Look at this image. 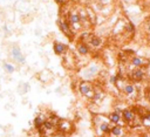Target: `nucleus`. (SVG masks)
Instances as JSON below:
<instances>
[{
  "label": "nucleus",
  "mask_w": 150,
  "mask_h": 137,
  "mask_svg": "<svg viewBox=\"0 0 150 137\" xmlns=\"http://www.w3.org/2000/svg\"><path fill=\"white\" fill-rule=\"evenodd\" d=\"M99 73H100V66H99V63L91 62V63H88L86 67L81 68V70L79 72V76L83 81H91V80L95 78Z\"/></svg>",
  "instance_id": "1"
},
{
  "label": "nucleus",
  "mask_w": 150,
  "mask_h": 137,
  "mask_svg": "<svg viewBox=\"0 0 150 137\" xmlns=\"http://www.w3.org/2000/svg\"><path fill=\"white\" fill-rule=\"evenodd\" d=\"M77 92H79L80 95H82V96L91 100L93 94H94V86H93V83L91 81L81 80L79 82V85H77Z\"/></svg>",
  "instance_id": "2"
},
{
  "label": "nucleus",
  "mask_w": 150,
  "mask_h": 137,
  "mask_svg": "<svg viewBox=\"0 0 150 137\" xmlns=\"http://www.w3.org/2000/svg\"><path fill=\"white\" fill-rule=\"evenodd\" d=\"M56 23H57V27L60 28V31H61L68 39H71V40L74 39V36H75L76 33L71 28V25L68 23L67 20H65L64 18H59L56 20Z\"/></svg>",
  "instance_id": "3"
},
{
  "label": "nucleus",
  "mask_w": 150,
  "mask_h": 137,
  "mask_svg": "<svg viewBox=\"0 0 150 137\" xmlns=\"http://www.w3.org/2000/svg\"><path fill=\"white\" fill-rule=\"evenodd\" d=\"M68 23L71 25V28L76 33L79 32L81 28H82V25H81V19H80V15L76 11H72L69 12V14L67 15V19Z\"/></svg>",
  "instance_id": "4"
},
{
  "label": "nucleus",
  "mask_w": 150,
  "mask_h": 137,
  "mask_svg": "<svg viewBox=\"0 0 150 137\" xmlns=\"http://www.w3.org/2000/svg\"><path fill=\"white\" fill-rule=\"evenodd\" d=\"M11 56L19 65H24L26 62V56L24 55V53L21 52V48L19 46H17V45H14L11 48Z\"/></svg>",
  "instance_id": "5"
},
{
  "label": "nucleus",
  "mask_w": 150,
  "mask_h": 137,
  "mask_svg": "<svg viewBox=\"0 0 150 137\" xmlns=\"http://www.w3.org/2000/svg\"><path fill=\"white\" fill-rule=\"evenodd\" d=\"M87 43L89 45V47L93 48V49H100L103 45V39L100 35L96 34H91L89 39L87 40Z\"/></svg>",
  "instance_id": "6"
},
{
  "label": "nucleus",
  "mask_w": 150,
  "mask_h": 137,
  "mask_svg": "<svg viewBox=\"0 0 150 137\" xmlns=\"http://www.w3.org/2000/svg\"><path fill=\"white\" fill-rule=\"evenodd\" d=\"M56 130H59L62 134H68L73 130V124L68 120H60L56 124Z\"/></svg>",
  "instance_id": "7"
},
{
  "label": "nucleus",
  "mask_w": 150,
  "mask_h": 137,
  "mask_svg": "<svg viewBox=\"0 0 150 137\" xmlns=\"http://www.w3.org/2000/svg\"><path fill=\"white\" fill-rule=\"evenodd\" d=\"M53 50L57 56H64L68 52V46L62 43V42H60V41H54L53 42Z\"/></svg>",
  "instance_id": "8"
},
{
  "label": "nucleus",
  "mask_w": 150,
  "mask_h": 137,
  "mask_svg": "<svg viewBox=\"0 0 150 137\" xmlns=\"http://www.w3.org/2000/svg\"><path fill=\"white\" fill-rule=\"evenodd\" d=\"M75 47H76V52L80 56H87L91 54V47L84 41H79Z\"/></svg>",
  "instance_id": "9"
},
{
  "label": "nucleus",
  "mask_w": 150,
  "mask_h": 137,
  "mask_svg": "<svg viewBox=\"0 0 150 137\" xmlns=\"http://www.w3.org/2000/svg\"><path fill=\"white\" fill-rule=\"evenodd\" d=\"M145 63H147V65H150V61H149V60L145 61L143 58L137 56V55H133V56L130 58V65H131L134 68H142V67L145 66Z\"/></svg>",
  "instance_id": "10"
},
{
  "label": "nucleus",
  "mask_w": 150,
  "mask_h": 137,
  "mask_svg": "<svg viewBox=\"0 0 150 137\" xmlns=\"http://www.w3.org/2000/svg\"><path fill=\"white\" fill-rule=\"evenodd\" d=\"M121 116H122V121L129 124L135 118V112L133 110V108H124L123 110H122Z\"/></svg>",
  "instance_id": "11"
},
{
  "label": "nucleus",
  "mask_w": 150,
  "mask_h": 137,
  "mask_svg": "<svg viewBox=\"0 0 150 137\" xmlns=\"http://www.w3.org/2000/svg\"><path fill=\"white\" fill-rule=\"evenodd\" d=\"M104 96H106V94H104V92H103L101 88H95V87H94V94H93V96H92L91 100H92L93 103L100 104L101 102H103Z\"/></svg>",
  "instance_id": "12"
},
{
  "label": "nucleus",
  "mask_w": 150,
  "mask_h": 137,
  "mask_svg": "<svg viewBox=\"0 0 150 137\" xmlns=\"http://www.w3.org/2000/svg\"><path fill=\"white\" fill-rule=\"evenodd\" d=\"M111 127H113V124L109 122V120H107V121H103L102 123H100L95 128H96V130L101 135H109L110 134V130H111Z\"/></svg>",
  "instance_id": "13"
},
{
  "label": "nucleus",
  "mask_w": 150,
  "mask_h": 137,
  "mask_svg": "<svg viewBox=\"0 0 150 137\" xmlns=\"http://www.w3.org/2000/svg\"><path fill=\"white\" fill-rule=\"evenodd\" d=\"M144 75H145V73H144V69L143 68H134L130 72V77L135 82H141L144 78Z\"/></svg>",
  "instance_id": "14"
},
{
  "label": "nucleus",
  "mask_w": 150,
  "mask_h": 137,
  "mask_svg": "<svg viewBox=\"0 0 150 137\" xmlns=\"http://www.w3.org/2000/svg\"><path fill=\"white\" fill-rule=\"evenodd\" d=\"M45 120H46V117H45V115H44V114H39V115H37V116L34 117V120H33V125H34L35 130H38L39 132H41V130H42V127H44V122H45Z\"/></svg>",
  "instance_id": "15"
},
{
  "label": "nucleus",
  "mask_w": 150,
  "mask_h": 137,
  "mask_svg": "<svg viewBox=\"0 0 150 137\" xmlns=\"http://www.w3.org/2000/svg\"><path fill=\"white\" fill-rule=\"evenodd\" d=\"M110 136L113 137H122L124 135V128L121 125V124H115L111 127V130H110Z\"/></svg>",
  "instance_id": "16"
},
{
  "label": "nucleus",
  "mask_w": 150,
  "mask_h": 137,
  "mask_svg": "<svg viewBox=\"0 0 150 137\" xmlns=\"http://www.w3.org/2000/svg\"><path fill=\"white\" fill-rule=\"evenodd\" d=\"M108 120H109V122H110L113 125H115V124H121V122H122V116H121V114H118V113H116V112H111V113H109V115H108Z\"/></svg>",
  "instance_id": "17"
},
{
  "label": "nucleus",
  "mask_w": 150,
  "mask_h": 137,
  "mask_svg": "<svg viewBox=\"0 0 150 137\" xmlns=\"http://www.w3.org/2000/svg\"><path fill=\"white\" fill-rule=\"evenodd\" d=\"M121 90L126 96H134L136 94V88L133 83H124V86Z\"/></svg>",
  "instance_id": "18"
},
{
  "label": "nucleus",
  "mask_w": 150,
  "mask_h": 137,
  "mask_svg": "<svg viewBox=\"0 0 150 137\" xmlns=\"http://www.w3.org/2000/svg\"><path fill=\"white\" fill-rule=\"evenodd\" d=\"M140 120H141V124L143 127L150 128V112H145L143 115H141Z\"/></svg>",
  "instance_id": "19"
},
{
  "label": "nucleus",
  "mask_w": 150,
  "mask_h": 137,
  "mask_svg": "<svg viewBox=\"0 0 150 137\" xmlns=\"http://www.w3.org/2000/svg\"><path fill=\"white\" fill-rule=\"evenodd\" d=\"M124 32H127L129 34H134L136 32V25L131 20H129V21L126 22V25H124Z\"/></svg>",
  "instance_id": "20"
},
{
  "label": "nucleus",
  "mask_w": 150,
  "mask_h": 137,
  "mask_svg": "<svg viewBox=\"0 0 150 137\" xmlns=\"http://www.w3.org/2000/svg\"><path fill=\"white\" fill-rule=\"evenodd\" d=\"M3 69L7 73V74H13L15 72V66L11 62H4L3 63Z\"/></svg>",
  "instance_id": "21"
},
{
  "label": "nucleus",
  "mask_w": 150,
  "mask_h": 137,
  "mask_svg": "<svg viewBox=\"0 0 150 137\" xmlns=\"http://www.w3.org/2000/svg\"><path fill=\"white\" fill-rule=\"evenodd\" d=\"M29 89H31V86H29L28 82H24V83H21L19 87H18V90L21 95H25L26 93L29 92Z\"/></svg>",
  "instance_id": "22"
},
{
  "label": "nucleus",
  "mask_w": 150,
  "mask_h": 137,
  "mask_svg": "<svg viewBox=\"0 0 150 137\" xmlns=\"http://www.w3.org/2000/svg\"><path fill=\"white\" fill-rule=\"evenodd\" d=\"M91 32H88V31H84V32H82L81 34H80V41H84V42H87V40L89 39V36H91Z\"/></svg>",
  "instance_id": "23"
},
{
  "label": "nucleus",
  "mask_w": 150,
  "mask_h": 137,
  "mask_svg": "<svg viewBox=\"0 0 150 137\" xmlns=\"http://www.w3.org/2000/svg\"><path fill=\"white\" fill-rule=\"evenodd\" d=\"M94 1H96L97 4H101L103 6H107V5H111L114 0H94Z\"/></svg>",
  "instance_id": "24"
},
{
  "label": "nucleus",
  "mask_w": 150,
  "mask_h": 137,
  "mask_svg": "<svg viewBox=\"0 0 150 137\" xmlns=\"http://www.w3.org/2000/svg\"><path fill=\"white\" fill-rule=\"evenodd\" d=\"M109 82L111 85H116V82H117V76L116 75H111L110 77H109Z\"/></svg>",
  "instance_id": "25"
},
{
  "label": "nucleus",
  "mask_w": 150,
  "mask_h": 137,
  "mask_svg": "<svg viewBox=\"0 0 150 137\" xmlns=\"http://www.w3.org/2000/svg\"><path fill=\"white\" fill-rule=\"evenodd\" d=\"M145 32H147V34L150 36V21H148V22L145 23Z\"/></svg>",
  "instance_id": "26"
},
{
  "label": "nucleus",
  "mask_w": 150,
  "mask_h": 137,
  "mask_svg": "<svg viewBox=\"0 0 150 137\" xmlns=\"http://www.w3.org/2000/svg\"><path fill=\"white\" fill-rule=\"evenodd\" d=\"M122 1H123L124 4H133L135 0H122Z\"/></svg>",
  "instance_id": "27"
},
{
  "label": "nucleus",
  "mask_w": 150,
  "mask_h": 137,
  "mask_svg": "<svg viewBox=\"0 0 150 137\" xmlns=\"http://www.w3.org/2000/svg\"><path fill=\"white\" fill-rule=\"evenodd\" d=\"M147 97H148V102L150 103V90H149V93H148V96H147Z\"/></svg>",
  "instance_id": "28"
},
{
  "label": "nucleus",
  "mask_w": 150,
  "mask_h": 137,
  "mask_svg": "<svg viewBox=\"0 0 150 137\" xmlns=\"http://www.w3.org/2000/svg\"><path fill=\"white\" fill-rule=\"evenodd\" d=\"M134 137H142V135H135Z\"/></svg>",
  "instance_id": "29"
}]
</instances>
